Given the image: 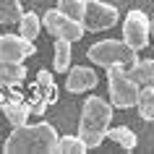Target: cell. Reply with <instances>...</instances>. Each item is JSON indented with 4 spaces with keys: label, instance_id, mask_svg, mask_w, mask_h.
Wrapping results in <instances>:
<instances>
[{
    "label": "cell",
    "instance_id": "cell-1",
    "mask_svg": "<svg viewBox=\"0 0 154 154\" xmlns=\"http://www.w3.org/2000/svg\"><path fill=\"white\" fill-rule=\"evenodd\" d=\"M57 146V131L50 123H32V125H18L16 131H11V136L5 138L3 149L8 154H21V152H55Z\"/></svg>",
    "mask_w": 154,
    "mask_h": 154
},
{
    "label": "cell",
    "instance_id": "cell-2",
    "mask_svg": "<svg viewBox=\"0 0 154 154\" xmlns=\"http://www.w3.org/2000/svg\"><path fill=\"white\" fill-rule=\"evenodd\" d=\"M110 123H112V105L105 102L102 97H94L91 94L81 107V120H79V136L86 141L89 149L99 146L107 138V131H110Z\"/></svg>",
    "mask_w": 154,
    "mask_h": 154
},
{
    "label": "cell",
    "instance_id": "cell-3",
    "mask_svg": "<svg viewBox=\"0 0 154 154\" xmlns=\"http://www.w3.org/2000/svg\"><path fill=\"white\" fill-rule=\"evenodd\" d=\"M89 60L94 65H102V68H110V65H131L136 63V50L131 47L125 39H102L97 45H91L89 47Z\"/></svg>",
    "mask_w": 154,
    "mask_h": 154
},
{
    "label": "cell",
    "instance_id": "cell-4",
    "mask_svg": "<svg viewBox=\"0 0 154 154\" xmlns=\"http://www.w3.org/2000/svg\"><path fill=\"white\" fill-rule=\"evenodd\" d=\"M107 86H110V99L112 107H133L138 99V84L133 81V76L128 73L125 65H110L107 68Z\"/></svg>",
    "mask_w": 154,
    "mask_h": 154
},
{
    "label": "cell",
    "instance_id": "cell-5",
    "mask_svg": "<svg viewBox=\"0 0 154 154\" xmlns=\"http://www.w3.org/2000/svg\"><path fill=\"white\" fill-rule=\"evenodd\" d=\"M84 29L89 32H105L118 24V8L105 0H84Z\"/></svg>",
    "mask_w": 154,
    "mask_h": 154
},
{
    "label": "cell",
    "instance_id": "cell-6",
    "mask_svg": "<svg viewBox=\"0 0 154 154\" xmlns=\"http://www.w3.org/2000/svg\"><path fill=\"white\" fill-rule=\"evenodd\" d=\"M149 37H152V18L144 11H128L123 21V39L138 52L149 45Z\"/></svg>",
    "mask_w": 154,
    "mask_h": 154
},
{
    "label": "cell",
    "instance_id": "cell-7",
    "mask_svg": "<svg viewBox=\"0 0 154 154\" xmlns=\"http://www.w3.org/2000/svg\"><path fill=\"white\" fill-rule=\"evenodd\" d=\"M42 24L47 26V32L52 34L55 39H68V42H79V39L84 37V32H86L81 21L65 16L63 11H57V8L47 11L45 18H42Z\"/></svg>",
    "mask_w": 154,
    "mask_h": 154
},
{
    "label": "cell",
    "instance_id": "cell-8",
    "mask_svg": "<svg viewBox=\"0 0 154 154\" xmlns=\"http://www.w3.org/2000/svg\"><path fill=\"white\" fill-rule=\"evenodd\" d=\"M34 52H37V47L32 45V39H26L21 34H0V60L24 63Z\"/></svg>",
    "mask_w": 154,
    "mask_h": 154
},
{
    "label": "cell",
    "instance_id": "cell-9",
    "mask_svg": "<svg viewBox=\"0 0 154 154\" xmlns=\"http://www.w3.org/2000/svg\"><path fill=\"white\" fill-rule=\"evenodd\" d=\"M55 99H57V86L52 81V76H50V71H39L37 73V84H34V97L29 99V110L34 115H42Z\"/></svg>",
    "mask_w": 154,
    "mask_h": 154
},
{
    "label": "cell",
    "instance_id": "cell-10",
    "mask_svg": "<svg viewBox=\"0 0 154 154\" xmlns=\"http://www.w3.org/2000/svg\"><path fill=\"white\" fill-rule=\"evenodd\" d=\"M97 86V73L94 68H86V65H73L68 68V76H65V89L71 94H84Z\"/></svg>",
    "mask_w": 154,
    "mask_h": 154
},
{
    "label": "cell",
    "instance_id": "cell-11",
    "mask_svg": "<svg viewBox=\"0 0 154 154\" xmlns=\"http://www.w3.org/2000/svg\"><path fill=\"white\" fill-rule=\"evenodd\" d=\"M0 107H3V115H5V120L13 125V128H18V125H24L26 120H29V102H21V99H3L0 102Z\"/></svg>",
    "mask_w": 154,
    "mask_h": 154
},
{
    "label": "cell",
    "instance_id": "cell-12",
    "mask_svg": "<svg viewBox=\"0 0 154 154\" xmlns=\"http://www.w3.org/2000/svg\"><path fill=\"white\" fill-rule=\"evenodd\" d=\"M26 79V68L24 63H8V60H0V84L3 86H18V84Z\"/></svg>",
    "mask_w": 154,
    "mask_h": 154
},
{
    "label": "cell",
    "instance_id": "cell-13",
    "mask_svg": "<svg viewBox=\"0 0 154 154\" xmlns=\"http://www.w3.org/2000/svg\"><path fill=\"white\" fill-rule=\"evenodd\" d=\"M128 73L133 76V81L138 86H154V60L146 57V60H136V63L128 68Z\"/></svg>",
    "mask_w": 154,
    "mask_h": 154
},
{
    "label": "cell",
    "instance_id": "cell-14",
    "mask_svg": "<svg viewBox=\"0 0 154 154\" xmlns=\"http://www.w3.org/2000/svg\"><path fill=\"white\" fill-rule=\"evenodd\" d=\"M107 138L115 141V144L120 146V149H125V152H133L136 144H138V136L128 128V125H115V128H110L107 131Z\"/></svg>",
    "mask_w": 154,
    "mask_h": 154
},
{
    "label": "cell",
    "instance_id": "cell-15",
    "mask_svg": "<svg viewBox=\"0 0 154 154\" xmlns=\"http://www.w3.org/2000/svg\"><path fill=\"white\" fill-rule=\"evenodd\" d=\"M68 68H71V42L57 39L55 42V55H52V71L68 73Z\"/></svg>",
    "mask_w": 154,
    "mask_h": 154
},
{
    "label": "cell",
    "instance_id": "cell-16",
    "mask_svg": "<svg viewBox=\"0 0 154 154\" xmlns=\"http://www.w3.org/2000/svg\"><path fill=\"white\" fill-rule=\"evenodd\" d=\"M42 29V18L34 13V11H29V13H21V18H18V34L21 37H26V39H37V34H39Z\"/></svg>",
    "mask_w": 154,
    "mask_h": 154
},
{
    "label": "cell",
    "instance_id": "cell-17",
    "mask_svg": "<svg viewBox=\"0 0 154 154\" xmlns=\"http://www.w3.org/2000/svg\"><path fill=\"white\" fill-rule=\"evenodd\" d=\"M136 107H138V115H141L144 120H154V86L138 89Z\"/></svg>",
    "mask_w": 154,
    "mask_h": 154
},
{
    "label": "cell",
    "instance_id": "cell-18",
    "mask_svg": "<svg viewBox=\"0 0 154 154\" xmlns=\"http://www.w3.org/2000/svg\"><path fill=\"white\" fill-rule=\"evenodd\" d=\"M89 149L86 141L81 136H57V146L55 152H63V154H84Z\"/></svg>",
    "mask_w": 154,
    "mask_h": 154
},
{
    "label": "cell",
    "instance_id": "cell-19",
    "mask_svg": "<svg viewBox=\"0 0 154 154\" xmlns=\"http://www.w3.org/2000/svg\"><path fill=\"white\" fill-rule=\"evenodd\" d=\"M21 13V0H0V24H18Z\"/></svg>",
    "mask_w": 154,
    "mask_h": 154
},
{
    "label": "cell",
    "instance_id": "cell-20",
    "mask_svg": "<svg viewBox=\"0 0 154 154\" xmlns=\"http://www.w3.org/2000/svg\"><path fill=\"white\" fill-rule=\"evenodd\" d=\"M57 11L76 21H84V0H57Z\"/></svg>",
    "mask_w": 154,
    "mask_h": 154
},
{
    "label": "cell",
    "instance_id": "cell-21",
    "mask_svg": "<svg viewBox=\"0 0 154 154\" xmlns=\"http://www.w3.org/2000/svg\"><path fill=\"white\" fill-rule=\"evenodd\" d=\"M3 89H5V86H3V84H0V102H3V99H5V97H3Z\"/></svg>",
    "mask_w": 154,
    "mask_h": 154
},
{
    "label": "cell",
    "instance_id": "cell-22",
    "mask_svg": "<svg viewBox=\"0 0 154 154\" xmlns=\"http://www.w3.org/2000/svg\"><path fill=\"white\" fill-rule=\"evenodd\" d=\"M152 34H154V18H152Z\"/></svg>",
    "mask_w": 154,
    "mask_h": 154
}]
</instances>
